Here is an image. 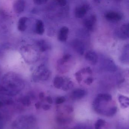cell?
Here are the masks:
<instances>
[{
	"label": "cell",
	"instance_id": "1",
	"mask_svg": "<svg viewBox=\"0 0 129 129\" xmlns=\"http://www.w3.org/2000/svg\"><path fill=\"white\" fill-rule=\"evenodd\" d=\"M24 86V80L21 75L15 72H8L2 78L0 92L7 95H15L22 90Z\"/></svg>",
	"mask_w": 129,
	"mask_h": 129
},
{
	"label": "cell",
	"instance_id": "2",
	"mask_svg": "<svg viewBox=\"0 0 129 129\" xmlns=\"http://www.w3.org/2000/svg\"><path fill=\"white\" fill-rule=\"evenodd\" d=\"M50 75V71L45 65H41L35 70L32 75V78L35 82H38L40 81H44L49 79Z\"/></svg>",
	"mask_w": 129,
	"mask_h": 129
},
{
	"label": "cell",
	"instance_id": "3",
	"mask_svg": "<svg viewBox=\"0 0 129 129\" xmlns=\"http://www.w3.org/2000/svg\"><path fill=\"white\" fill-rule=\"evenodd\" d=\"M22 55L27 61H35V50L30 46L24 47L22 49Z\"/></svg>",
	"mask_w": 129,
	"mask_h": 129
},
{
	"label": "cell",
	"instance_id": "4",
	"mask_svg": "<svg viewBox=\"0 0 129 129\" xmlns=\"http://www.w3.org/2000/svg\"><path fill=\"white\" fill-rule=\"evenodd\" d=\"M72 46L74 50L80 55H83L85 50V45L79 40H75L72 42Z\"/></svg>",
	"mask_w": 129,
	"mask_h": 129
},
{
	"label": "cell",
	"instance_id": "5",
	"mask_svg": "<svg viewBox=\"0 0 129 129\" xmlns=\"http://www.w3.org/2000/svg\"><path fill=\"white\" fill-rule=\"evenodd\" d=\"M129 24L123 25L116 33L117 37L122 40H126L129 38Z\"/></svg>",
	"mask_w": 129,
	"mask_h": 129
},
{
	"label": "cell",
	"instance_id": "6",
	"mask_svg": "<svg viewBox=\"0 0 129 129\" xmlns=\"http://www.w3.org/2000/svg\"><path fill=\"white\" fill-rule=\"evenodd\" d=\"M89 8V6L87 4H83L78 7L75 11V16L79 18H83L86 14Z\"/></svg>",
	"mask_w": 129,
	"mask_h": 129
},
{
	"label": "cell",
	"instance_id": "7",
	"mask_svg": "<svg viewBox=\"0 0 129 129\" xmlns=\"http://www.w3.org/2000/svg\"><path fill=\"white\" fill-rule=\"evenodd\" d=\"M96 21V15H92L86 19L84 21V24L87 30L89 31L93 30Z\"/></svg>",
	"mask_w": 129,
	"mask_h": 129
},
{
	"label": "cell",
	"instance_id": "8",
	"mask_svg": "<svg viewBox=\"0 0 129 129\" xmlns=\"http://www.w3.org/2000/svg\"><path fill=\"white\" fill-rule=\"evenodd\" d=\"M85 58L91 64L95 65L98 61V56L96 53L93 50H89L85 55Z\"/></svg>",
	"mask_w": 129,
	"mask_h": 129
},
{
	"label": "cell",
	"instance_id": "9",
	"mask_svg": "<svg viewBox=\"0 0 129 129\" xmlns=\"http://www.w3.org/2000/svg\"><path fill=\"white\" fill-rule=\"evenodd\" d=\"M25 7V1L23 0L15 1L13 3V9L14 12L16 13H22L24 10Z\"/></svg>",
	"mask_w": 129,
	"mask_h": 129
},
{
	"label": "cell",
	"instance_id": "10",
	"mask_svg": "<svg viewBox=\"0 0 129 129\" xmlns=\"http://www.w3.org/2000/svg\"><path fill=\"white\" fill-rule=\"evenodd\" d=\"M106 18L109 21L117 22L120 21L122 19V16L117 12H109L105 15Z\"/></svg>",
	"mask_w": 129,
	"mask_h": 129
},
{
	"label": "cell",
	"instance_id": "11",
	"mask_svg": "<svg viewBox=\"0 0 129 129\" xmlns=\"http://www.w3.org/2000/svg\"><path fill=\"white\" fill-rule=\"evenodd\" d=\"M69 33V29L68 27L64 26L61 28L58 35V39L59 41L64 42L67 41Z\"/></svg>",
	"mask_w": 129,
	"mask_h": 129
},
{
	"label": "cell",
	"instance_id": "12",
	"mask_svg": "<svg viewBox=\"0 0 129 129\" xmlns=\"http://www.w3.org/2000/svg\"><path fill=\"white\" fill-rule=\"evenodd\" d=\"M129 44H127L124 47L120 57V61L124 64H128L129 63Z\"/></svg>",
	"mask_w": 129,
	"mask_h": 129
},
{
	"label": "cell",
	"instance_id": "13",
	"mask_svg": "<svg viewBox=\"0 0 129 129\" xmlns=\"http://www.w3.org/2000/svg\"><path fill=\"white\" fill-rule=\"evenodd\" d=\"M104 67L106 70L110 72H114L117 70V67L113 60L107 59L104 62Z\"/></svg>",
	"mask_w": 129,
	"mask_h": 129
},
{
	"label": "cell",
	"instance_id": "14",
	"mask_svg": "<svg viewBox=\"0 0 129 129\" xmlns=\"http://www.w3.org/2000/svg\"><path fill=\"white\" fill-rule=\"evenodd\" d=\"M86 91L82 89H77L74 90L72 93V97L74 100L80 99L85 96Z\"/></svg>",
	"mask_w": 129,
	"mask_h": 129
},
{
	"label": "cell",
	"instance_id": "15",
	"mask_svg": "<svg viewBox=\"0 0 129 129\" xmlns=\"http://www.w3.org/2000/svg\"><path fill=\"white\" fill-rule=\"evenodd\" d=\"M44 24L41 20L38 19L36 21L35 24V31L36 33L39 35H42L44 32Z\"/></svg>",
	"mask_w": 129,
	"mask_h": 129
},
{
	"label": "cell",
	"instance_id": "16",
	"mask_svg": "<svg viewBox=\"0 0 129 129\" xmlns=\"http://www.w3.org/2000/svg\"><path fill=\"white\" fill-rule=\"evenodd\" d=\"M28 19V18L25 17H21L19 19L18 24V28L19 30L21 31H24L27 28L26 23Z\"/></svg>",
	"mask_w": 129,
	"mask_h": 129
},
{
	"label": "cell",
	"instance_id": "17",
	"mask_svg": "<svg viewBox=\"0 0 129 129\" xmlns=\"http://www.w3.org/2000/svg\"><path fill=\"white\" fill-rule=\"evenodd\" d=\"M37 45L40 51L42 52H45L50 49V44L46 41L44 40L39 41L37 43Z\"/></svg>",
	"mask_w": 129,
	"mask_h": 129
},
{
	"label": "cell",
	"instance_id": "18",
	"mask_svg": "<svg viewBox=\"0 0 129 129\" xmlns=\"http://www.w3.org/2000/svg\"><path fill=\"white\" fill-rule=\"evenodd\" d=\"M64 82V79L63 77L57 76L54 78L53 80V85L57 89H60L62 87Z\"/></svg>",
	"mask_w": 129,
	"mask_h": 129
},
{
	"label": "cell",
	"instance_id": "19",
	"mask_svg": "<svg viewBox=\"0 0 129 129\" xmlns=\"http://www.w3.org/2000/svg\"><path fill=\"white\" fill-rule=\"evenodd\" d=\"M71 56L69 54H67L64 55L62 58L60 59L58 61V64L60 65H62L66 62H68L71 58Z\"/></svg>",
	"mask_w": 129,
	"mask_h": 129
},
{
	"label": "cell",
	"instance_id": "20",
	"mask_svg": "<svg viewBox=\"0 0 129 129\" xmlns=\"http://www.w3.org/2000/svg\"><path fill=\"white\" fill-rule=\"evenodd\" d=\"M73 86V84L72 81H68V80H66L64 79V84L62 87L63 90L66 91L72 87Z\"/></svg>",
	"mask_w": 129,
	"mask_h": 129
},
{
	"label": "cell",
	"instance_id": "21",
	"mask_svg": "<svg viewBox=\"0 0 129 129\" xmlns=\"http://www.w3.org/2000/svg\"><path fill=\"white\" fill-rule=\"evenodd\" d=\"M98 96L102 100V101H105L106 102H109L111 101L112 97L111 95L109 94H102L100 93L98 95Z\"/></svg>",
	"mask_w": 129,
	"mask_h": 129
},
{
	"label": "cell",
	"instance_id": "22",
	"mask_svg": "<svg viewBox=\"0 0 129 129\" xmlns=\"http://www.w3.org/2000/svg\"><path fill=\"white\" fill-rule=\"evenodd\" d=\"M21 102L22 104L25 106H30V105L31 103L30 98L28 96H24L22 99Z\"/></svg>",
	"mask_w": 129,
	"mask_h": 129
},
{
	"label": "cell",
	"instance_id": "23",
	"mask_svg": "<svg viewBox=\"0 0 129 129\" xmlns=\"http://www.w3.org/2000/svg\"><path fill=\"white\" fill-rule=\"evenodd\" d=\"M117 108L116 107H114L110 108L106 113V115L108 117H111L113 116L117 112Z\"/></svg>",
	"mask_w": 129,
	"mask_h": 129
},
{
	"label": "cell",
	"instance_id": "24",
	"mask_svg": "<svg viewBox=\"0 0 129 129\" xmlns=\"http://www.w3.org/2000/svg\"><path fill=\"white\" fill-rule=\"evenodd\" d=\"M8 48V46L5 44H0V58L2 57L5 52L6 49Z\"/></svg>",
	"mask_w": 129,
	"mask_h": 129
},
{
	"label": "cell",
	"instance_id": "25",
	"mask_svg": "<svg viewBox=\"0 0 129 129\" xmlns=\"http://www.w3.org/2000/svg\"><path fill=\"white\" fill-rule=\"evenodd\" d=\"M81 73L83 74H92V69L89 67H87L83 69L80 71Z\"/></svg>",
	"mask_w": 129,
	"mask_h": 129
},
{
	"label": "cell",
	"instance_id": "26",
	"mask_svg": "<svg viewBox=\"0 0 129 129\" xmlns=\"http://www.w3.org/2000/svg\"><path fill=\"white\" fill-rule=\"evenodd\" d=\"M81 73L80 71L76 72L75 74V78H76V80L78 83H80L83 80Z\"/></svg>",
	"mask_w": 129,
	"mask_h": 129
},
{
	"label": "cell",
	"instance_id": "27",
	"mask_svg": "<svg viewBox=\"0 0 129 129\" xmlns=\"http://www.w3.org/2000/svg\"><path fill=\"white\" fill-rule=\"evenodd\" d=\"M65 98L63 96H60L56 98V103L57 104H61L65 101Z\"/></svg>",
	"mask_w": 129,
	"mask_h": 129
},
{
	"label": "cell",
	"instance_id": "28",
	"mask_svg": "<svg viewBox=\"0 0 129 129\" xmlns=\"http://www.w3.org/2000/svg\"><path fill=\"white\" fill-rule=\"evenodd\" d=\"M33 2L36 5H41L45 4L47 2V1L46 0H35V1H34Z\"/></svg>",
	"mask_w": 129,
	"mask_h": 129
},
{
	"label": "cell",
	"instance_id": "29",
	"mask_svg": "<svg viewBox=\"0 0 129 129\" xmlns=\"http://www.w3.org/2000/svg\"><path fill=\"white\" fill-rule=\"evenodd\" d=\"M95 124L101 127L105 125V121L103 119H99L97 120Z\"/></svg>",
	"mask_w": 129,
	"mask_h": 129
},
{
	"label": "cell",
	"instance_id": "30",
	"mask_svg": "<svg viewBox=\"0 0 129 129\" xmlns=\"http://www.w3.org/2000/svg\"><path fill=\"white\" fill-rule=\"evenodd\" d=\"M93 79L92 77H88L84 81V82L87 85H89L93 82Z\"/></svg>",
	"mask_w": 129,
	"mask_h": 129
},
{
	"label": "cell",
	"instance_id": "31",
	"mask_svg": "<svg viewBox=\"0 0 129 129\" xmlns=\"http://www.w3.org/2000/svg\"><path fill=\"white\" fill-rule=\"evenodd\" d=\"M58 4L61 6H64L66 5L67 1H56Z\"/></svg>",
	"mask_w": 129,
	"mask_h": 129
},
{
	"label": "cell",
	"instance_id": "32",
	"mask_svg": "<svg viewBox=\"0 0 129 129\" xmlns=\"http://www.w3.org/2000/svg\"><path fill=\"white\" fill-rule=\"evenodd\" d=\"M4 123L3 118L1 114H0V129H3Z\"/></svg>",
	"mask_w": 129,
	"mask_h": 129
},
{
	"label": "cell",
	"instance_id": "33",
	"mask_svg": "<svg viewBox=\"0 0 129 129\" xmlns=\"http://www.w3.org/2000/svg\"><path fill=\"white\" fill-rule=\"evenodd\" d=\"M47 102L50 104H52L53 101L52 99V97H50V96H48L46 98Z\"/></svg>",
	"mask_w": 129,
	"mask_h": 129
},
{
	"label": "cell",
	"instance_id": "34",
	"mask_svg": "<svg viewBox=\"0 0 129 129\" xmlns=\"http://www.w3.org/2000/svg\"><path fill=\"white\" fill-rule=\"evenodd\" d=\"M43 108L45 111H47L50 108V105H45L43 106Z\"/></svg>",
	"mask_w": 129,
	"mask_h": 129
},
{
	"label": "cell",
	"instance_id": "35",
	"mask_svg": "<svg viewBox=\"0 0 129 129\" xmlns=\"http://www.w3.org/2000/svg\"><path fill=\"white\" fill-rule=\"evenodd\" d=\"M39 98L41 100H43L44 98V94L43 92L40 93L39 94Z\"/></svg>",
	"mask_w": 129,
	"mask_h": 129
},
{
	"label": "cell",
	"instance_id": "36",
	"mask_svg": "<svg viewBox=\"0 0 129 129\" xmlns=\"http://www.w3.org/2000/svg\"><path fill=\"white\" fill-rule=\"evenodd\" d=\"M35 108L37 109H40V107L41 106V104L40 102H38L35 104Z\"/></svg>",
	"mask_w": 129,
	"mask_h": 129
},
{
	"label": "cell",
	"instance_id": "37",
	"mask_svg": "<svg viewBox=\"0 0 129 129\" xmlns=\"http://www.w3.org/2000/svg\"><path fill=\"white\" fill-rule=\"evenodd\" d=\"M67 111L68 112H72L73 111V109L71 107H68L67 109Z\"/></svg>",
	"mask_w": 129,
	"mask_h": 129
},
{
	"label": "cell",
	"instance_id": "38",
	"mask_svg": "<svg viewBox=\"0 0 129 129\" xmlns=\"http://www.w3.org/2000/svg\"><path fill=\"white\" fill-rule=\"evenodd\" d=\"M4 104V103L2 101H0V108L3 106Z\"/></svg>",
	"mask_w": 129,
	"mask_h": 129
},
{
	"label": "cell",
	"instance_id": "39",
	"mask_svg": "<svg viewBox=\"0 0 129 129\" xmlns=\"http://www.w3.org/2000/svg\"><path fill=\"white\" fill-rule=\"evenodd\" d=\"M1 66H0V75L1 74Z\"/></svg>",
	"mask_w": 129,
	"mask_h": 129
},
{
	"label": "cell",
	"instance_id": "40",
	"mask_svg": "<svg viewBox=\"0 0 129 129\" xmlns=\"http://www.w3.org/2000/svg\"><path fill=\"white\" fill-rule=\"evenodd\" d=\"M75 129H79V128H75Z\"/></svg>",
	"mask_w": 129,
	"mask_h": 129
}]
</instances>
